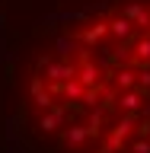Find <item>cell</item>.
I'll use <instances>...</instances> for the list:
<instances>
[{
	"mask_svg": "<svg viewBox=\"0 0 150 153\" xmlns=\"http://www.w3.org/2000/svg\"><path fill=\"white\" fill-rule=\"evenodd\" d=\"M0 22L7 153H150V0H19Z\"/></svg>",
	"mask_w": 150,
	"mask_h": 153,
	"instance_id": "cell-1",
	"label": "cell"
},
{
	"mask_svg": "<svg viewBox=\"0 0 150 153\" xmlns=\"http://www.w3.org/2000/svg\"><path fill=\"white\" fill-rule=\"evenodd\" d=\"M16 3H19V0H0V19L7 16V13H10L13 7H16Z\"/></svg>",
	"mask_w": 150,
	"mask_h": 153,
	"instance_id": "cell-2",
	"label": "cell"
}]
</instances>
